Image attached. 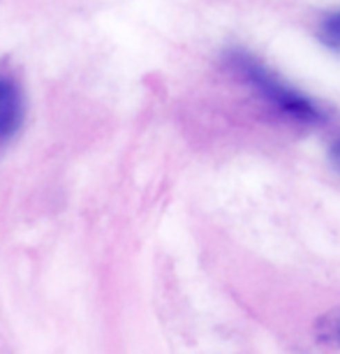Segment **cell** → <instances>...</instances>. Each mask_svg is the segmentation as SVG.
<instances>
[{"instance_id":"obj_4","label":"cell","mask_w":340,"mask_h":354,"mask_svg":"<svg viewBox=\"0 0 340 354\" xmlns=\"http://www.w3.org/2000/svg\"><path fill=\"white\" fill-rule=\"evenodd\" d=\"M315 331H317V340L322 345L340 347V308H336L333 313L319 319Z\"/></svg>"},{"instance_id":"obj_5","label":"cell","mask_w":340,"mask_h":354,"mask_svg":"<svg viewBox=\"0 0 340 354\" xmlns=\"http://www.w3.org/2000/svg\"><path fill=\"white\" fill-rule=\"evenodd\" d=\"M331 162L336 165V169L340 171V139L331 146Z\"/></svg>"},{"instance_id":"obj_3","label":"cell","mask_w":340,"mask_h":354,"mask_svg":"<svg viewBox=\"0 0 340 354\" xmlns=\"http://www.w3.org/2000/svg\"><path fill=\"white\" fill-rule=\"evenodd\" d=\"M317 37L326 49L340 53V10L331 12L329 17H324L317 26Z\"/></svg>"},{"instance_id":"obj_1","label":"cell","mask_w":340,"mask_h":354,"mask_svg":"<svg viewBox=\"0 0 340 354\" xmlns=\"http://www.w3.org/2000/svg\"><path fill=\"white\" fill-rule=\"evenodd\" d=\"M227 65L229 70L238 75V79L250 86L266 104H271L273 109L285 113L292 121L299 123H319L324 118L322 109L303 95L301 91H296L294 86H290L283 77L276 75L269 65H264L257 56H252L245 49H232L227 53Z\"/></svg>"},{"instance_id":"obj_2","label":"cell","mask_w":340,"mask_h":354,"mask_svg":"<svg viewBox=\"0 0 340 354\" xmlns=\"http://www.w3.org/2000/svg\"><path fill=\"white\" fill-rule=\"evenodd\" d=\"M26 116V100L21 86L10 72H0V146L17 137Z\"/></svg>"}]
</instances>
